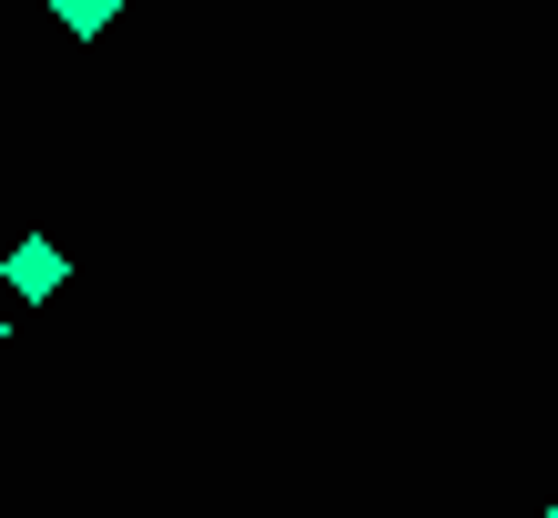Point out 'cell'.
Masks as SVG:
<instances>
[{
	"label": "cell",
	"mask_w": 558,
	"mask_h": 518,
	"mask_svg": "<svg viewBox=\"0 0 558 518\" xmlns=\"http://www.w3.org/2000/svg\"><path fill=\"white\" fill-rule=\"evenodd\" d=\"M61 275H72V265H61V244H51V234H21V244H11V265H0V285H11L21 305L61 296Z\"/></svg>",
	"instance_id": "obj_1"
},
{
	"label": "cell",
	"mask_w": 558,
	"mask_h": 518,
	"mask_svg": "<svg viewBox=\"0 0 558 518\" xmlns=\"http://www.w3.org/2000/svg\"><path fill=\"white\" fill-rule=\"evenodd\" d=\"M51 21L72 31V41H102V31L122 21V0H51Z\"/></svg>",
	"instance_id": "obj_2"
},
{
	"label": "cell",
	"mask_w": 558,
	"mask_h": 518,
	"mask_svg": "<svg viewBox=\"0 0 558 518\" xmlns=\"http://www.w3.org/2000/svg\"><path fill=\"white\" fill-rule=\"evenodd\" d=\"M0 346H11V315H0Z\"/></svg>",
	"instance_id": "obj_3"
},
{
	"label": "cell",
	"mask_w": 558,
	"mask_h": 518,
	"mask_svg": "<svg viewBox=\"0 0 558 518\" xmlns=\"http://www.w3.org/2000/svg\"><path fill=\"white\" fill-rule=\"evenodd\" d=\"M548 518H558V508H548Z\"/></svg>",
	"instance_id": "obj_4"
}]
</instances>
